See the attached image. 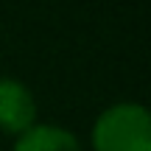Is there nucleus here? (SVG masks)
<instances>
[{"label": "nucleus", "mask_w": 151, "mask_h": 151, "mask_svg": "<svg viewBox=\"0 0 151 151\" xmlns=\"http://www.w3.org/2000/svg\"><path fill=\"white\" fill-rule=\"evenodd\" d=\"M37 123V98L22 81L0 78V132L20 137Z\"/></svg>", "instance_id": "nucleus-2"}, {"label": "nucleus", "mask_w": 151, "mask_h": 151, "mask_svg": "<svg viewBox=\"0 0 151 151\" xmlns=\"http://www.w3.org/2000/svg\"><path fill=\"white\" fill-rule=\"evenodd\" d=\"M92 151H151V115L143 104L120 101L92 123Z\"/></svg>", "instance_id": "nucleus-1"}, {"label": "nucleus", "mask_w": 151, "mask_h": 151, "mask_svg": "<svg viewBox=\"0 0 151 151\" xmlns=\"http://www.w3.org/2000/svg\"><path fill=\"white\" fill-rule=\"evenodd\" d=\"M11 151H84V148L70 129H62L56 123H34L14 140Z\"/></svg>", "instance_id": "nucleus-3"}]
</instances>
